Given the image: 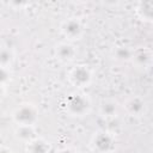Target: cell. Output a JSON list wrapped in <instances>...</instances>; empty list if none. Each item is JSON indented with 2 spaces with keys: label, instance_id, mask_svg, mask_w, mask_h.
Returning a JSON list of instances; mask_svg holds the SVG:
<instances>
[{
  "label": "cell",
  "instance_id": "cell-1",
  "mask_svg": "<svg viewBox=\"0 0 153 153\" xmlns=\"http://www.w3.org/2000/svg\"><path fill=\"white\" fill-rule=\"evenodd\" d=\"M35 117H36L35 111H33L31 108H29V106L22 108V109L18 110L17 114H16L17 121L20 122L22 124H25V126H29V124L35 120Z\"/></svg>",
  "mask_w": 153,
  "mask_h": 153
},
{
  "label": "cell",
  "instance_id": "cell-2",
  "mask_svg": "<svg viewBox=\"0 0 153 153\" xmlns=\"http://www.w3.org/2000/svg\"><path fill=\"white\" fill-rule=\"evenodd\" d=\"M80 71H81V69H74V71H73V74L71 75V76H72V79H74L75 84H78V85L85 84V82H87V80L90 79L88 73H87L86 71L84 72V74H82V75L80 74Z\"/></svg>",
  "mask_w": 153,
  "mask_h": 153
}]
</instances>
